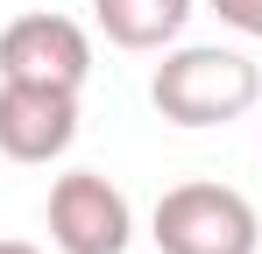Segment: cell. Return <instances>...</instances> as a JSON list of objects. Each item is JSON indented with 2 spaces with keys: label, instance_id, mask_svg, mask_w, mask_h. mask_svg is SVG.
Masks as SVG:
<instances>
[{
  "label": "cell",
  "instance_id": "cell-1",
  "mask_svg": "<svg viewBox=\"0 0 262 254\" xmlns=\"http://www.w3.org/2000/svg\"><path fill=\"white\" fill-rule=\"evenodd\" d=\"M149 99L170 127H227L241 120L262 99V71L241 57V49H220V42H199V49H170L149 78Z\"/></svg>",
  "mask_w": 262,
  "mask_h": 254
},
{
  "label": "cell",
  "instance_id": "cell-2",
  "mask_svg": "<svg viewBox=\"0 0 262 254\" xmlns=\"http://www.w3.org/2000/svg\"><path fill=\"white\" fill-rule=\"evenodd\" d=\"M149 240L163 254H255L262 219L234 184H177L156 198Z\"/></svg>",
  "mask_w": 262,
  "mask_h": 254
},
{
  "label": "cell",
  "instance_id": "cell-3",
  "mask_svg": "<svg viewBox=\"0 0 262 254\" xmlns=\"http://www.w3.org/2000/svg\"><path fill=\"white\" fill-rule=\"evenodd\" d=\"M0 78L85 92V78H92V36L71 21V14H14V21L0 29Z\"/></svg>",
  "mask_w": 262,
  "mask_h": 254
},
{
  "label": "cell",
  "instance_id": "cell-4",
  "mask_svg": "<svg viewBox=\"0 0 262 254\" xmlns=\"http://www.w3.org/2000/svg\"><path fill=\"white\" fill-rule=\"evenodd\" d=\"M50 240L64 254H128L135 212L99 169H71L50 184Z\"/></svg>",
  "mask_w": 262,
  "mask_h": 254
},
{
  "label": "cell",
  "instance_id": "cell-5",
  "mask_svg": "<svg viewBox=\"0 0 262 254\" xmlns=\"http://www.w3.org/2000/svg\"><path fill=\"white\" fill-rule=\"evenodd\" d=\"M78 134V92L57 85H14L0 78V156L14 163H50Z\"/></svg>",
  "mask_w": 262,
  "mask_h": 254
},
{
  "label": "cell",
  "instance_id": "cell-6",
  "mask_svg": "<svg viewBox=\"0 0 262 254\" xmlns=\"http://www.w3.org/2000/svg\"><path fill=\"white\" fill-rule=\"evenodd\" d=\"M92 21L121 49H170L191 21V0H92Z\"/></svg>",
  "mask_w": 262,
  "mask_h": 254
},
{
  "label": "cell",
  "instance_id": "cell-7",
  "mask_svg": "<svg viewBox=\"0 0 262 254\" xmlns=\"http://www.w3.org/2000/svg\"><path fill=\"white\" fill-rule=\"evenodd\" d=\"M213 14L227 21V29H241V36L262 42V0H213Z\"/></svg>",
  "mask_w": 262,
  "mask_h": 254
},
{
  "label": "cell",
  "instance_id": "cell-8",
  "mask_svg": "<svg viewBox=\"0 0 262 254\" xmlns=\"http://www.w3.org/2000/svg\"><path fill=\"white\" fill-rule=\"evenodd\" d=\"M0 254H36V247H29V240H0Z\"/></svg>",
  "mask_w": 262,
  "mask_h": 254
}]
</instances>
